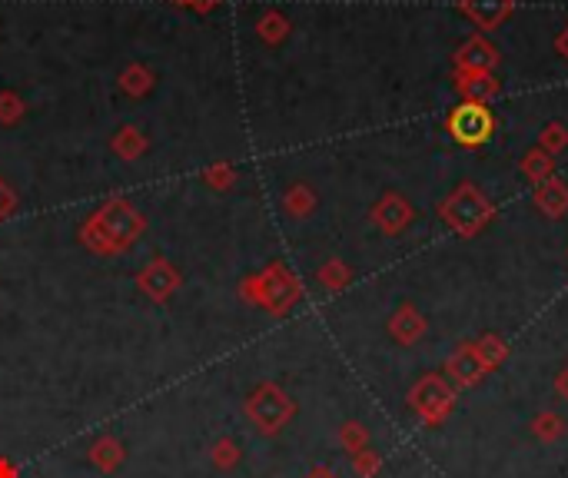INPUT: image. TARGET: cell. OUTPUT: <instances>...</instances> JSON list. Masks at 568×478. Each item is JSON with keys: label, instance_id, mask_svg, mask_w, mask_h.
<instances>
[{"label": "cell", "instance_id": "obj_9", "mask_svg": "<svg viewBox=\"0 0 568 478\" xmlns=\"http://www.w3.org/2000/svg\"><path fill=\"white\" fill-rule=\"evenodd\" d=\"M485 376H489V372H485V366L479 362V356H475L472 342H462V346L446 359V379H449L456 389L479 386Z\"/></svg>", "mask_w": 568, "mask_h": 478}, {"label": "cell", "instance_id": "obj_7", "mask_svg": "<svg viewBox=\"0 0 568 478\" xmlns=\"http://www.w3.org/2000/svg\"><path fill=\"white\" fill-rule=\"evenodd\" d=\"M180 286H183L180 269L173 266L170 259H163V256L150 259V263L137 273V289L150 299V303H157V306L170 303V299L180 293Z\"/></svg>", "mask_w": 568, "mask_h": 478}, {"label": "cell", "instance_id": "obj_10", "mask_svg": "<svg viewBox=\"0 0 568 478\" xmlns=\"http://www.w3.org/2000/svg\"><path fill=\"white\" fill-rule=\"evenodd\" d=\"M426 332H429V319L412 303H402L396 313L389 316V336L396 339L399 346H416Z\"/></svg>", "mask_w": 568, "mask_h": 478}, {"label": "cell", "instance_id": "obj_33", "mask_svg": "<svg viewBox=\"0 0 568 478\" xmlns=\"http://www.w3.org/2000/svg\"><path fill=\"white\" fill-rule=\"evenodd\" d=\"M0 478H20V469L10 459H4V455H0Z\"/></svg>", "mask_w": 568, "mask_h": 478}, {"label": "cell", "instance_id": "obj_2", "mask_svg": "<svg viewBox=\"0 0 568 478\" xmlns=\"http://www.w3.org/2000/svg\"><path fill=\"white\" fill-rule=\"evenodd\" d=\"M236 296L243 299L246 306L263 309L270 316H286L293 313V306L303 299V283L289 266L283 263H270L260 273H250L236 283Z\"/></svg>", "mask_w": 568, "mask_h": 478}, {"label": "cell", "instance_id": "obj_11", "mask_svg": "<svg viewBox=\"0 0 568 478\" xmlns=\"http://www.w3.org/2000/svg\"><path fill=\"white\" fill-rule=\"evenodd\" d=\"M456 67L469 70V74H492V70L499 67V50H495L485 37H469L466 44L459 47Z\"/></svg>", "mask_w": 568, "mask_h": 478}, {"label": "cell", "instance_id": "obj_22", "mask_svg": "<svg viewBox=\"0 0 568 478\" xmlns=\"http://www.w3.org/2000/svg\"><path fill=\"white\" fill-rule=\"evenodd\" d=\"M206 455H210L213 469H220V472H233L236 465L243 462V449H240V442H236L233 435H220V439L206 449Z\"/></svg>", "mask_w": 568, "mask_h": 478}, {"label": "cell", "instance_id": "obj_20", "mask_svg": "<svg viewBox=\"0 0 568 478\" xmlns=\"http://www.w3.org/2000/svg\"><path fill=\"white\" fill-rule=\"evenodd\" d=\"M472 349H475V356H479V362L485 366V372H495L505 359H509V346H505V339L495 336V332H485V336H479L472 342Z\"/></svg>", "mask_w": 568, "mask_h": 478}, {"label": "cell", "instance_id": "obj_27", "mask_svg": "<svg viewBox=\"0 0 568 478\" xmlns=\"http://www.w3.org/2000/svg\"><path fill=\"white\" fill-rule=\"evenodd\" d=\"M27 117V100L17 90H0V127H20Z\"/></svg>", "mask_w": 568, "mask_h": 478}, {"label": "cell", "instance_id": "obj_15", "mask_svg": "<svg viewBox=\"0 0 568 478\" xmlns=\"http://www.w3.org/2000/svg\"><path fill=\"white\" fill-rule=\"evenodd\" d=\"M110 150H113V157L123 163H137L150 153V137L140 127H130L127 123V127H120L110 137Z\"/></svg>", "mask_w": 568, "mask_h": 478}, {"label": "cell", "instance_id": "obj_23", "mask_svg": "<svg viewBox=\"0 0 568 478\" xmlns=\"http://www.w3.org/2000/svg\"><path fill=\"white\" fill-rule=\"evenodd\" d=\"M532 435L539 442H545V445H555V442H562L565 435H568V422L562 419L559 412L545 409V412H539L532 419Z\"/></svg>", "mask_w": 568, "mask_h": 478}, {"label": "cell", "instance_id": "obj_24", "mask_svg": "<svg viewBox=\"0 0 568 478\" xmlns=\"http://www.w3.org/2000/svg\"><path fill=\"white\" fill-rule=\"evenodd\" d=\"M336 442H339V449L349 452V455H356V452H363L369 449V429L363 422H356V419H349L339 425V432H336Z\"/></svg>", "mask_w": 568, "mask_h": 478}, {"label": "cell", "instance_id": "obj_13", "mask_svg": "<svg viewBox=\"0 0 568 478\" xmlns=\"http://www.w3.org/2000/svg\"><path fill=\"white\" fill-rule=\"evenodd\" d=\"M515 7V0H462V14L479 30H495L505 24Z\"/></svg>", "mask_w": 568, "mask_h": 478}, {"label": "cell", "instance_id": "obj_32", "mask_svg": "<svg viewBox=\"0 0 568 478\" xmlns=\"http://www.w3.org/2000/svg\"><path fill=\"white\" fill-rule=\"evenodd\" d=\"M555 396L568 402V366L559 372V376H555Z\"/></svg>", "mask_w": 568, "mask_h": 478}, {"label": "cell", "instance_id": "obj_34", "mask_svg": "<svg viewBox=\"0 0 568 478\" xmlns=\"http://www.w3.org/2000/svg\"><path fill=\"white\" fill-rule=\"evenodd\" d=\"M555 50H559V54H562V57L568 60V27L562 30L559 37H555Z\"/></svg>", "mask_w": 568, "mask_h": 478}, {"label": "cell", "instance_id": "obj_30", "mask_svg": "<svg viewBox=\"0 0 568 478\" xmlns=\"http://www.w3.org/2000/svg\"><path fill=\"white\" fill-rule=\"evenodd\" d=\"M17 206H20V196L14 186H7L4 180H0V223L10 220V216L17 213Z\"/></svg>", "mask_w": 568, "mask_h": 478}, {"label": "cell", "instance_id": "obj_36", "mask_svg": "<svg viewBox=\"0 0 568 478\" xmlns=\"http://www.w3.org/2000/svg\"><path fill=\"white\" fill-rule=\"evenodd\" d=\"M173 7H190V0H170Z\"/></svg>", "mask_w": 568, "mask_h": 478}, {"label": "cell", "instance_id": "obj_4", "mask_svg": "<svg viewBox=\"0 0 568 478\" xmlns=\"http://www.w3.org/2000/svg\"><path fill=\"white\" fill-rule=\"evenodd\" d=\"M439 213H442V220L449 223L452 233H459L462 239H472L492 223L495 206L475 183H459L456 190L442 200Z\"/></svg>", "mask_w": 568, "mask_h": 478}, {"label": "cell", "instance_id": "obj_31", "mask_svg": "<svg viewBox=\"0 0 568 478\" xmlns=\"http://www.w3.org/2000/svg\"><path fill=\"white\" fill-rule=\"evenodd\" d=\"M220 4H223V0H190V10H196L200 17H206V14H213Z\"/></svg>", "mask_w": 568, "mask_h": 478}, {"label": "cell", "instance_id": "obj_14", "mask_svg": "<svg viewBox=\"0 0 568 478\" xmlns=\"http://www.w3.org/2000/svg\"><path fill=\"white\" fill-rule=\"evenodd\" d=\"M532 203H535V210H539L542 216H549V220H562V216L568 213V183L555 180V176L539 183L532 193Z\"/></svg>", "mask_w": 568, "mask_h": 478}, {"label": "cell", "instance_id": "obj_5", "mask_svg": "<svg viewBox=\"0 0 568 478\" xmlns=\"http://www.w3.org/2000/svg\"><path fill=\"white\" fill-rule=\"evenodd\" d=\"M406 402L426 429H436V425L446 422L452 409H456V386H452L442 372H426V376L409 389Z\"/></svg>", "mask_w": 568, "mask_h": 478}, {"label": "cell", "instance_id": "obj_18", "mask_svg": "<svg viewBox=\"0 0 568 478\" xmlns=\"http://www.w3.org/2000/svg\"><path fill=\"white\" fill-rule=\"evenodd\" d=\"M316 206H319V196L309 183H293L283 193V213L293 216V220H306V216H313Z\"/></svg>", "mask_w": 568, "mask_h": 478}, {"label": "cell", "instance_id": "obj_28", "mask_svg": "<svg viewBox=\"0 0 568 478\" xmlns=\"http://www.w3.org/2000/svg\"><path fill=\"white\" fill-rule=\"evenodd\" d=\"M539 150H545V153H549V157H555V153L568 150V130H565V123H559V120L545 123L542 133H539Z\"/></svg>", "mask_w": 568, "mask_h": 478}, {"label": "cell", "instance_id": "obj_16", "mask_svg": "<svg viewBox=\"0 0 568 478\" xmlns=\"http://www.w3.org/2000/svg\"><path fill=\"white\" fill-rule=\"evenodd\" d=\"M117 87H120L123 97L143 100V97H150L153 87H157V74H153L147 64H127V67L120 70Z\"/></svg>", "mask_w": 568, "mask_h": 478}, {"label": "cell", "instance_id": "obj_19", "mask_svg": "<svg viewBox=\"0 0 568 478\" xmlns=\"http://www.w3.org/2000/svg\"><path fill=\"white\" fill-rule=\"evenodd\" d=\"M289 34H293V24H289V17L280 14V10H266V14L256 20V37H260L266 47H280Z\"/></svg>", "mask_w": 568, "mask_h": 478}, {"label": "cell", "instance_id": "obj_26", "mask_svg": "<svg viewBox=\"0 0 568 478\" xmlns=\"http://www.w3.org/2000/svg\"><path fill=\"white\" fill-rule=\"evenodd\" d=\"M236 180H240V173H236V166L230 160H220V163H213L203 170V183L216 193H230L236 186Z\"/></svg>", "mask_w": 568, "mask_h": 478}, {"label": "cell", "instance_id": "obj_25", "mask_svg": "<svg viewBox=\"0 0 568 478\" xmlns=\"http://www.w3.org/2000/svg\"><path fill=\"white\" fill-rule=\"evenodd\" d=\"M522 173L529 176V180H532L535 186H539V183H545V180H552L555 160H552L545 150L535 147V150H529V153H525V157H522Z\"/></svg>", "mask_w": 568, "mask_h": 478}, {"label": "cell", "instance_id": "obj_29", "mask_svg": "<svg viewBox=\"0 0 568 478\" xmlns=\"http://www.w3.org/2000/svg\"><path fill=\"white\" fill-rule=\"evenodd\" d=\"M382 472V455L376 449H363L353 455V475L356 478H376Z\"/></svg>", "mask_w": 568, "mask_h": 478}, {"label": "cell", "instance_id": "obj_1", "mask_svg": "<svg viewBox=\"0 0 568 478\" xmlns=\"http://www.w3.org/2000/svg\"><path fill=\"white\" fill-rule=\"evenodd\" d=\"M143 233H147V216H143L127 196H110L107 203H100L97 210L80 223L77 239L80 246L90 249L94 256L117 259L123 253H130Z\"/></svg>", "mask_w": 568, "mask_h": 478}, {"label": "cell", "instance_id": "obj_21", "mask_svg": "<svg viewBox=\"0 0 568 478\" xmlns=\"http://www.w3.org/2000/svg\"><path fill=\"white\" fill-rule=\"evenodd\" d=\"M316 283L326 289V293H343V289L353 283V269L343 259H326L323 266L316 269Z\"/></svg>", "mask_w": 568, "mask_h": 478}, {"label": "cell", "instance_id": "obj_17", "mask_svg": "<svg viewBox=\"0 0 568 478\" xmlns=\"http://www.w3.org/2000/svg\"><path fill=\"white\" fill-rule=\"evenodd\" d=\"M456 90L466 97V103H492L495 93H499V80L492 74H469V70H459L456 74Z\"/></svg>", "mask_w": 568, "mask_h": 478}, {"label": "cell", "instance_id": "obj_12", "mask_svg": "<svg viewBox=\"0 0 568 478\" xmlns=\"http://www.w3.org/2000/svg\"><path fill=\"white\" fill-rule=\"evenodd\" d=\"M87 459H90V465H94L97 472L113 475V472H120L123 462H127V445H123L117 435L103 432V435H97L94 442H90Z\"/></svg>", "mask_w": 568, "mask_h": 478}, {"label": "cell", "instance_id": "obj_8", "mask_svg": "<svg viewBox=\"0 0 568 478\" xmlns=\"http://www.w3.org/2000/svg\"><path fill=\"white\" fill-rule=\"evenodd\" d=\"M369 220H373L379 233L399 236L412 220H416V210H412V203L402 193H382L373 210H369Z\"/></svg>", "mask_w": 568, "mask_h": 478}, {"label": "cell", "instance_id": "obj_3", "mask_svg": "<svg viewBox=\"0 0 568 478\" xmlns=\"http://www.w3.org/2000/svg\"><path fill=\"white\" fill-rule=\"evenodd\" d=\"M243 412L250 425L266 439H276L289 422L296 419V399L280 386V382H260L243 402Z\"/></svg>", "mask_w": 568, "mask_h": 478}, {"label": "cell", "instance_id": "obj_35", "mask_svg": "<svg viewBox=\"0 0 568 478\" xmlns=\"http://www.w3.org/2000/svg\"><path fill=\"white\" fill-rule=\"evenodd\" d=\"M306 478H336V472H333V469H323V465H319V469H313Z\"/></svg>", "mask_w": 568, "mask_h": 478}, {"label": "cell", "instance_id": "obj_6", "mask_svg": "<svg viewBox=\"0 0 568 478\" xmlns=\"http://www.w3.org/2000/svg\"><path fill=\"white\" fill-rule=\"evenodd\" d=\"M446 130L459 147H482V143L492 137L495 117H492L489 107H482V103L462 100L459 107L446 117Z\"/></svg>", "mask_w": 568, "mask_h": 478}]
</instances>
